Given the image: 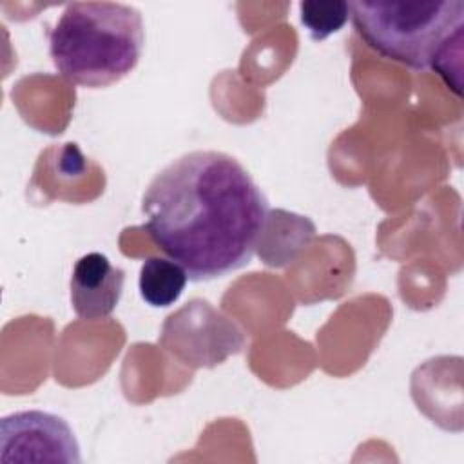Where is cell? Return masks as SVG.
Returning <instances> with one entry per match:
<instances>
[{
  "label": "cell",
  "mask_w": 464,
  "mask_h": 464,
  "mask_svg": "<svg viewBox=\"0 0 464 464\" xmlns=\"http://www.w3.org/2000/svg\"><path fill=\"white\" fill-rule=\"evenodd\" d=\"M187 281L188 274L179 263L170 257L152 256L147 257L140 268V295L154 308L170 306L183 294Z\"/></svg>",
  "instance_id": "8"
},
{
  "label": "cell",
  "mask_w": 464,
  "mask_h": 464,
  "mask_svg": "<svg viewBox=\"0 0 464 464\" xmlns=\"http://www.w3.org/2000/svg\"><path fill=\"white\" fill-rule=\"evenodd\" d=\"M143 228L192 281L223 277L250 263L268 201L230 154L192 150L165 165L141 198Z\"/></svg>",
  "instance_id": "1"
},
{
  "label": "cell",
  "mask_w": 464,
  "mask_h": 464,
  "mask_svg": "<svg viewBox=\"0 0 464 464\" xmlns=\"http://www.w3.org/2000/svg\"><path fill=\"white\" fill-rule=\"evenodd\" d=\"M160 344L181 364L212 368L243 350L245 334L210 303L192 299L165 319Z\"/></svg>",
  "instance_id": "4"
},
{
  "label": "cell",
  "mask_w": 464,
  "mask_h": 464,
  "mask_svg": "<svg viewBox=\"0 0 464 464\" xmlns=\"http://www.w3.org/2000/svg\"><path fill=\"white\" fill-rule=\"evenodd\" d=\"M0 462H82L67 420L42 410L14 411L0 420Z\"/></svg>",
  "instance_id": "5"
},
{
  "label": "cell",
  "mask_w": 464,
  "mask_h": 464,
  "mask_svg": "<svg viewBox=\"0 0 464 464\" xmlns=\"http://www.w3.org/2000/svg\"><path fill=\"white\" fill-rule=\"evenodd\" d=\"M361 40L386 60L410 69H435L442 78L460 49L464 2H348Z\"/></svg>",
  "instance_id": "3"
},
{
  "label": "cell",
  "mask_w": 464,
  "mask_h": 464,
  "mask_svg": "<svg viewBox=\"0 0 464 464\" xmlns=\"http://www.w3.org/2000/svg\"><path fill=\"white\" fill-rule=\"evenodd\" d=\"M315 234L314 223L306 216L288 210H268L256 252L268 266H286L306 248Z\"/></svg>",
  "instance_id": "7"
},
{
  "label": "cell",
  "mask_w": 464,
  "mask_h": 464,
  "mask_svg": "<svg viewBox=\"0 0 464 464\" xmlns=\"http://www.w3.org/2000/svg\"><path fill=\"white\" fill-rule=\"evenodd\" d=\"M125 272L107 256L89 252L82 256L71 274V304L78 317L96 321L111 315L120 303Z\"/></svg>",
  "instance_id": "6"
},
{
  "label": "cell",
  "mask_w": 464,
  "mask_h": 464,
  "mask_svg": "<svg viewBox=\"0 0 464 464\" xmlns=\"http://www.w3.org/2000/svg\"><path fill=\"white\" fill-rule=\"evenodd\" d=\"M141 13L120 2H71L49 33V54L71 83L98 89L120 82L140 62Z\"/></svg>",
  "instance_id": "2"
},
{
  "label": "cell",
  "mask_w": 464,
  "mask_h": 464,
  "mask_svg": "<svg viewBox=\"0 0 464 464\" xmlns=\"http://www.w3.org/2000/svg\"><path fill=\"white\" fill-rule=\"evenodd\" d=\"M348 2L306 0L299 4L301 24L306 27L312 40H324L326 36L341 31L348 22Z\"/></svg>",
  "instance_id": "9"
}]
</instances>
